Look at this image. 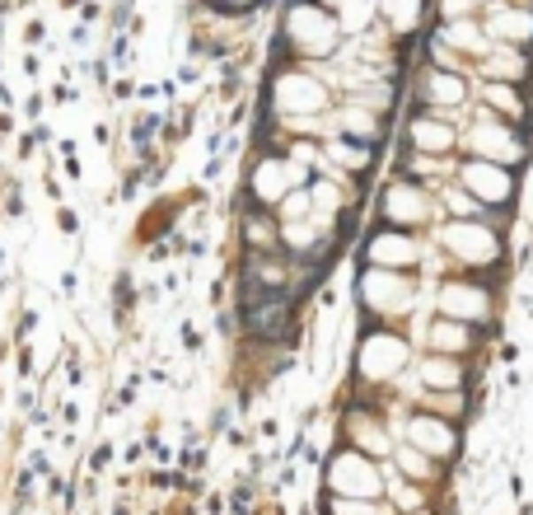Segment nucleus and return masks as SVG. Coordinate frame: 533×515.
<instances>
[{
    "instance_id": "obj_1",
    "label": "nucleus",
    "mask_w": 533,
    "mask_h": 515,
    "mask_svg": "<svg viewBox=\"0 0 533 515\" xmlns=\"http://www.w3.org/2000/svg\"><path fill=\"white\" fill-rule=\"evenodd\" d=\"M248 324H253L262 338H281V333H286V324H290L286 295H281V291H262L258 300L248 305Z\"/></svg>"
}]
</instances>
